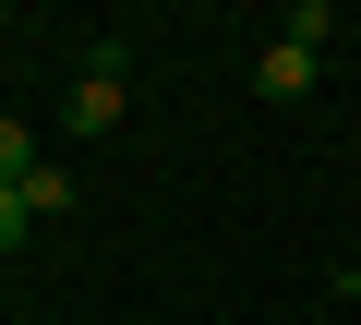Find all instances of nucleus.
<instances>
[{
	"label": "nucleus",
	"mask_w": 361,
	"mask_h": 325,
	"mask_svg": "<svg viewBox=\"0 0 361 325\" xmlns=\"http://www.w3.org/2000/svg\"><path fill=\"white\" fill-rule=\"evenodd\" d=\"M121 109H133V73H85L61 121H73V133H121Z\"/></svg>",
	"instance_id": "1"
},
{
	"label": "nucleus",
	"mask_w": 361,
	"mask_h": 325,
	"mask_svg": "<svg viewBox=\"0 0 361 325\" xmlns=\"http://www.w3.org/2000/svg\"><path fill=\"white\" fill-rule=\"evenodd\" d=\"M313 61H325V49H301V37H265V49H253V85H265V97H301V85H313Z\"/></svg>",
	"instance_id": "2"
},
{
	"label": "nucleus",
	"mask_w": 361,
	"mask_h": 325,
	"mask_svg": "<svg viewBox=\"0 0 361 325\" xmlns=\"http://www.w3.org/2000/svg\"><path fill=\"white\" fill-rule=\"evenodd\" d=\"M13 193H25V217H37V229H49V217H73V169H61V157H37Z\"/></svg>",
	"instance_id": "3"
},
{
	"label": "nucleus",
	"mask_w": 361,
	"mask_h": 325,
	"mask_svg": "<svg viewBox=\"0 0 361 325\" xmlns=\"http://www.w3.org/2000/svg\"><path fill=\"white\" fill-rule=\"evenodd\" d=\"M37 169V121H0V181H25Z\"/></svg>",
	"instance_id": "4"
},
{
	"label": "nucleus",
	"mask_w": 361,
	"mask_h": 325,
	"mask_svg": "<svg viewBox=\"0 0 361 325\" xmlns=\"http://www.w3.org/2000/svg\"><path fill=\"white\" fill-rule=\"evenodd\" d=\"M25 229H37V217H25V193H13V181H0V253H13Z\"/></svg>",
	"instance_id": "5"
}]
</instances>
